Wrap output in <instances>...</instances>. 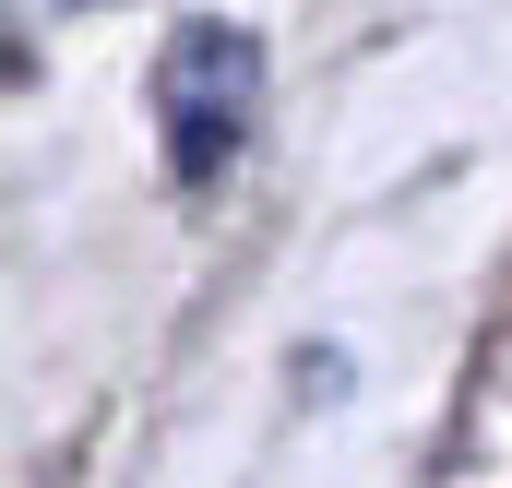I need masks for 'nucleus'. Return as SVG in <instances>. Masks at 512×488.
<instances>
[{
    "instance_id": "1",
    "label": "nucleus",
    "mask_w": 512,
    "mask_h": 488,
    "mask_svg": "<svg viewBox=\"0 0 512 488\" xmlns=\"http://www.w3.org/2000/svg\"><path fill=\"white\" fill-rule=\"evenodd\" d=\"M251 120H262V36H251V24H191V36L155 60L167 179H179V191H215V179L239 167Z\"/></svg>"
}]
</instances>
